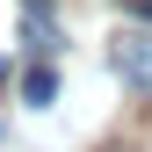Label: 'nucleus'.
<instances>
[{"label": "nucleus", "instance_id": "obj_1", "mask_svg": "<svg viewBox=\"0 0 152 152\" xmlns=\"http://www.w3.org/2000/svg\"><path fill=\"white\" fill-rule=\"evenodd\" d=\"M109 65L152 102V22H116V36H109Z\"/></svg>", "mask_w": 152, "mask_h": 152}, {"label": "nucleus", "instance_id": "obj_4", "mask_svg": "<svg viewBox=\"0 0 152 152\" xmlns=\"http://www.w3.org/2000/svg\"><path fill=\"white\" fill-rule=\"evenodd\" d=\"M138 15H145V22H152V0H138Z\"/></svg>", "mask_w": 152, "mask_h": 152}, {"label": "nucleus", "instance_id": "obj_2", "mask_svg": "<svg viewBox=\"0 0 152 152\" xmlns=\"http://www.w3.org/2000/svg\"><path fill=\"white\" fill-rule=\"evenodd\" d=\"M22 36H29V51H36V58H51V51H58V29H51L44 0H29V7H22Z\"/></svg>", "mask_w": 152, "mask_h": 152}, {"label": "nucleus", "instance_id": "obj_3", "mask_svg": "<svg viewBox=\"0 0 152 152\" xmlns=\"http://www.w3.org/2000/svg\"><path fill=\"white\" fill-rule=\"evenodd\" d=\"M22 102L29 109H51V102H58V72H51V65H29L22 72Z\"/></svg>", "mask_w": 152, "mask_h": 152}]
</instances>
